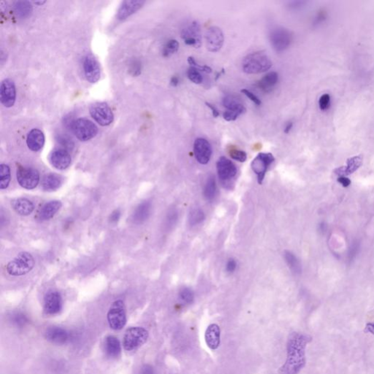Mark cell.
<instances>
[{
    "mask_svg": "<svg viewBox=\"0 0 374 374\" xmlns=\"http://www.w3.org/2000/svg\"><path fill=\"white\" fill-rule=\"evenodd\" d=\"M312 341L309 335L292 332L287 342V357L282 374H298L305 365V348Z\"/></svg>",
    "mask_w": 374,
    "mask_h": 374,
    "instance_id": "cell-1",
    "label": "cell"
},
{
    "mask_svg": "<svg viewBox=\"0 0 374 374\" xmlns=\"http://www.w3.org/2000/svg\"><path fill=\"white\" fill-rule=\"evenodd\" d=\"M272 61L265 53L262 51L252 53L244 58L243 71L247 74H259L270 69Z\"/></svg>",
    "mask_w": 374,
    "mask_h": 374,
    "instance_id": "cell-2",
    "label": "cell"
},
{
    "mask_svg": "<svg viewBox=\"0 0 374 374\" xmlns=\"http://www.w3.org/2000/svg\"><path fill=\"white\" fill-rule=\"evenodd\" d=\"M35 263L34 257L31 254L21 252L7 265V271L13 277H21L30 272L34 267Z\"/></svg>",
    "mask_w": 374,
    "mask_h": 374,
    "instance_id": "cell-3",
    "label": "cell"
},
{
    "mask_svg": "<svg viewBox=\"0 0 374 374\" xmlns=\"http://www.w3.org/2000/svg\"><path fill=\"white\" fill-rule=\"evenodd\" d=\"M149 332L144 327H132L128 329L123 338L124 350L131 352L137 350L147 342Z\"/></svg>",
    "mask_w": 374,
    "mask_h": 374,
    "instance_id": "cell-4",
    "label": "cell"
},
{
    "mask_svg": "<svg viewBox=\"0 0 374 374\" xmlns=\"http://www.w3.org/2000/svg\"><path fill=\"white\" fill-rule=\"evenodd\" d=\"M71 130L78 139L81 141H88L97 135L98 128L94 122L86 119L80 118L73 121Z\"/></svg>",
    "mask_w": 374,
    "mask_h": 374,
    "instance_id": "cell-5",
    "label": "cell"
},
{
    "mask_svg": "<svg viewBox=\"0 0 374 374\" xmlns=\"http://www.w3.org/2000/svg\"><path fill=\"white\" fill-rule=\"evenodd\" d=\"M110 327L114 330H120L127 323L125 305L122 300L113 302L108 313Z\"/></svg>",
    "mask_w": 374,
    "mask_h": 374,
    "instance_id": "cell-6",
    "label": "cell"
},
{
    "mask_svg": "<svg viewBox=\"0 0 374 374\" xmlns=\"http://www.w3.org/2000/svg\"><path fill=\"white\" fill-rule=\"evenodd\" d=\"M270 44L277 52H282L288 49L292 41V32L282 26L273 28L269 34Z\"/></svg>",
    "mask_w": 374,
    "mask_h": 374,
    "instance_id": "cell-7",
    "label": "cell"
},
{
    "mask_svg": "<svg viewBox=\"0 0 374 374\" xmlns=\"http://www.w3.org/2000/svg\"><path fill=\"white\" fill-rule=\"evenodd\" d=\"M89 113L91 117L103 127L110 125L114 121V113L107 103H93L89 107Z\"/></svg>",
    "mask_w": 374,
    "mask_h": 374,
    "instance_id": "cell-8",
    "label": "cell"
},
{
    "mask_svg": "<svg viewBox=\"0 0 374 374\" xmlns=\"http://www.w3.org/2000/svg\"><path fill=\"white\" fill-rule=\"evenodd\" d=\"M16 178L19 185L24 189H35L39 184V172L32 167H20L17 169Z\"/></svg>",
    "mask_w": 374,
    "mask_h": 374,
    "instance_id": "cell-9",
    "label": "cell"
},
{
    "mask_svg": "<svg viewBox=\"0 0 374 374\" xmlns=\"http://www.w3.org/2000/svg\"><path fill=\"white\" fill-rule=\"evenodd\" d=\"M274 161L275 158L270 153H260L254 158L252 162V169L257 176L259 184H262L267 169Z\"/></svg>",
    "mask_w": 374,
    "mask_h": 374,
    "instance_id": "cell-10",
    "label": "cell"
},
{
    "mask_svg": "<svg viewBox=\"0 0 374 374\" xmlns=\"http://www.w3.org/2000/svg\"><path fill=\"white\" fill-rule=\"evenodd\" d=\"M181 38L187 46L197 49L200 47L202 45V36L199 23L193 21L184 27L181 31Z\"/></svg>",
    "mask_w": 374,
    "mask_h": 374,
    "instance_id": "cell-11",
    "label": "cell"
},
{
    "mask_svg": "<svg viewBox=\"0 0 374 374\" xmlns=\"http://www.w3.org/2000/svg\"><path fill=\"white\" fill-rule=\"evenodd\" d=\"M16 85L13 80H3L0 86V99L2 104L6 108L13 107L16 102Z\"/></svg>",
    "mask_w": 374,
    "mask_h": 374,
    "instance_id": "cell-12",
    "label": "cell"
},
{
    "mask_svg": "<svg viewBox=\"0 0 374 374\" xmlns=\"http://www.w3.org/2000/svg\"><path fill=\"white\" fill-rule=\"evenodd\" d=\"M217 169L218 176L223 184L232 180L237 174V167L235 164L224 157L219 158L217 163Z\"/></svg>",
    "mask_w": 374,
    "mask_h": 374,
    "instance_id": "cell-13",
    "label": "cell"
},
{
    "mask_svg": "<svg viewBox=\"0 0 374 374\" xmlns=\"http://www.w3.org/2000/svg\"><path fill=\"white\" fill-rule=\"evenodd\" d=\"M207 49L211 52H217L223 46L224 38L222 29L217 26H212L206 33Z\"/></svg>",
    "mask_w": 374,
    "mask_h": 374,
    "instance_id": "cell-14",
    "label": "cell"
},
{
    "mask_svg": "<svg viewBox=\"0 0 374 374\" xmlns=\"http://www.w3.org/2000/svg\"><path fill=\"white\" fill-rule=\"evenodd\" d=\"M194 153L197 162L206 164L210 161L212 155V148L207 140L199 138L194 143Z\"/></svg>",
    "mask_w": 374,
    "mask_h": 374,
    "instance_id": "cell-15",
    "label": "cell"
},
{
    "mask_svg": "<svg viewBox=\"0 0 374 374\" xmlns=\"http://www.w3.org/2000/svg\"><path fill=\"white\" fill-rule=\"evenodd\" d=\"M84 71L86 80L91 84L97 83L100 79V66L97 59L91 54L87 55L85 57Z\"/></svg>",
    "mask_w": 374,
    "mask_h": 374,
    "instance_id": "cell-16",
    "label": "cell"
},
{
    "mask_svg": "<svg viewBox=\"0 0 374 374\" xmlns=\"http://www.w3.org/2000/svg\"><path fill=\"white\" fill-rule=\"evenodd\" d=\"M62 309V298L58 292H49L44 297V312L48 315L59 313Z\"/></svg>",
    "mask_w": 374,
    "mask_h": 374,
    "instance_id": "cell-17",
    "label": "cell"
},
{
    "mask_svg": "<svg viewBox=\"0 0 374 374\" xmlns=\"http://www.w3.org/2000/svg\"><path fill=\"white\" fill-rule=\"evenodd\" d=\"M50 162L55 168L63 171L71 165V156L66 149H55L50 155Z\"/></svg>",
    "mask_w": 374,
    "mask_h": 374,
    "instance_id": "cell-18",
    "label": "cell"
},
{
    "mask_svg": "<svg viewBox=\"0 0 374 374\" xmlns=\"http://www.w3.org/2000/svg\"><path fill=\"white\" fill-rule=\"evenodd\" d=\"M206 345L210 350H217L221 343V330L217 324L208 326L205 332Z\"/></svg>",
    "mask_w": 374,
    "mask_h": 374,
    "instance_id": "cell-19",
    "label": "cell"
},
{
    "mask_svg": "<svg viewBox=\"0 0 374 374\" xmlns=\"http://www.w3.org/2000/svg\"><path fill=\"white\" fill-rule=\"evenodd\" d=\"M45 337L51 343L65 344L69 339V332L65 329L58 326H51L45 332Z\"/></svg>",
    "mask_w": 374,
    "mask_h": 374,
    "instance_id": "cell-20",
    "label": "cell"
},
{
    "mask_svg": "<svg viewBox=\"0 0 374 374\" xmlns=\"http://www.w3.org/2000/svg\"><path fill=\"white\" fill-rule=\"evenodd\" d=\"M145 2L127 0L121 3L117 11V18L119 20H124L133 13L137 12L144 6Z\"/></svg>",
    "mask_w": 374,
    "mask_h": 374,
    "instance_id": "cell-21",
    "label": "cell"
},
{
    "mask_svg": "<svg viewBox=\"0 0 374 374\" xmlns=\"http://www.w3.org/2000/svg\"><path fill=\"white\" fill-rule=\"evenodd\" d=\"M28 148L32 151L41 150L45 144L44 133L39 129H32L26 137Z\"/></svg>",
    "mask_w": 374,
    "mask_h": 374,
    "instance_id": "cell-22",
    "label": "cell"
},
{
    "mask_svg": "<svg viewBox=\"0 0 374 374\" xmlns=\"http://www.w3.org/2000/svg\"><path fill=\"white\" fill-rule=\"evenodd\" d=\"M104 349L108 356L111 358H117L121 352L120 342L114 335H109L105 340Z\"/></svg>",
    "mask_w": 374,
    "mask_h": 374,
    "instance_id": "cell-23",
    "label": "cell"
},
{
    "mask_svg": "<svg viewBox=\"0 0 374 374\" xmlns=\"http://www.w3.org/2000/svg\"><path fill=\"white\" fill-rule=\"evenodd\" d=\"M151 210V204L149 201H145L140 204L133 213V222L137 224L144 223L150 216Z\"/></svg>",
    "mask_w": 374,
    "mask_h": 374,
    "instance_id": "cell-24",
    "label": "cell"
},
{
    "mask_svg": "<svg viewBox=\"0 0 374 374\" xmlns=\"http://www.w3.org/2000/svg\"><path fill=\"white\" fill-rule=\"evenodd\" d=\"M61 202L59 200H52L45 204L39 212V217L41 220H49L56 215L61 209Z\"/></svg>",
    "mask_w": 374,
    "mask_h": 374,
    "instance_id": "cell-25",
    "label": "cell"
},
{
    "mask_svg": "<svg viewBox=\"0 0 374 374\" xmlns=\"http://www.w3.org/2000/svg\"><path fill=\"white\" fill-rule=\"evenodd\" d=\"M279 81V75L276 72H270L265 75L259 81L257 86L260 90L265 93H270L274 90Z\"/></svg>",
    "mask_w": 374,
    "mask_h": 374,
    "instance_id": "cell-26",
    "label": "cell"
},
{
    "mask_svg": "<svg viewBox=\"0 0 374 374\" xmlns=\"http://www.w3.org/2000/svg\"><path fill=\"white\" fill-rule=\"evenodd\" d=\"M13 210L21 216L30 215L34 211V204L26 198H18L13 201Z\"/></svg>",
    "mask_w": 374,
    "mask_h": 374,
    "instance_id": "cell-27",
    "label": "cell"
},
{
    "mask_svg": "<svg viewBox=\"0 0 374 374\" xmlns=\"http://www.w3.org/2000/svg\"><path fill=\"white\" fill-rule=\"evenodd\" d=\"M362 164V158L361 157H354L350 158L347 160V166L344 167H339L335 171V174L337 175L342 177V176H345L350 175V174H353L354 172L357 171L360 165Z\"/></svg>",
    "mask_w": 374,
    "mask_h": 374,
    "instance_id": "cell-28",
    "label": "cell"
},
{
    "mask_svg": "<svg viewBox=\"0 0 374 374\" xmlns=\"http://www.w3.org/2000/svg\"><path fill=\"white\" fill-rule=\"evenodd\" d=\"M61 185V179L56 174H50L45 176L42 181V187L45 191L52 192L59 189Z\"/></svg>",
    "mask_w": 374,
    "mask_h": 374,
    "instance_id": "cell-29",
    "label": "cell"
},
{
    "mask_svg": "<svg viewBox=\"0 0 374 374\" xmlns=\"http://www.w3.org/2000/svg\"><path fill=\"white\" fill-rule=\"evenodd\" d=\"M223 106L227 111H240L245 113L246 109L240 98L234 95H227L223 99Z\"/></svg>",
    "mask_w": 374,
    "mask_h": 374,
    "instance_id": "cell-30",
    "label": "cell"
},
{
    "mask_svg": "<svg viewBox=\"0 0 374 374\" xmlns=\"http://www.w3.org/2000/svg\"><path fill=\"white\" fill-rule=\"evenodd\" d=\"M284 259L287 265L290 267V270L295 274H300L302 272V267L300 265V261L297 258V257L289 251H286L284 252Z\"/></svg>",
    "mask_w": 374,
    "mask_h": 374,
    "instance_id": "cell-31",
    "label": "cell"
},
{
    "mask_svg": "<svg viewBox=\"0 0 374 374\" xmlns=\"http://www.w3.org/2000/svg\"><path fill=\"white\" fill-rule=\"evenodd\" d=\"M216 192H217L216 180L214 176H211L206 181L203 191L204 196L207 200H212L215 197Z\"/></svg>",
    "mask_w": 374,
    "mask_h": 374,
    "instance_id": "cell-32",
    "label": "cell"
},
{
    "mask_svg": "<svg viewBox=\"0 0 374 374\" xmlns=\"http://www.w3.org/2000/svg\"><path fill=\"white\" fill-rule=\"evenodd\" d=\"M11 181V169L6 164L0 165V189H5L9 186Z\"/></svg>",
    "mask_w": 374,
    "mask_h": 374,
    "instance_id": "cell-33",
    "label": "cell"
},
{
    "mask_svg": "<svg viewBox=\"0 0 374 374\" xmlns=\"http://www.w3.org/2000/svg\"><path fill=\"white\" fill-rule=\"evenodd\" d=\"M15 11L21 17H26L31 12V5L29 2L18 1L15 3Z\"/></svg>",
    "mask_w": 374,
    "mask_h": 374,
    "instance_id": "cell-34",
    "label": "cell"
},
{
    "mask_svg": "<svg viewBox=\"0 0 374 374\" xmlns=\"http://www.w3.org/2000/svg\"><path fill=\"white\" fill-rule=\"evenodd\" d=\"M179 43L176 40H169L164 45L162 50V55L164 57H169L179 51Z\"/></svg>",
    "mask_w": 374,
    "mask_h": 374,
    "instance_id": "cell-35",
    "label": "cell"
},
{
    "mask_svg": "<svg viewBox=\"0 0 374 374\" xmlns=\"http://www.w3.org/2000/svg\"><path fill=\"white\" fill-rule=\"evenodd\" d=\"M204 219H205V214L201 209H194L189 214V222L191 226L197 225L201 223Z\"/></svg>",
    "mask_w": 374,
    "mask_h": 374,
    "instance_id": "cell-36",
    "label": "cell"
},
{
    "mask_svg": "<svg viewBox=\"0 0 374 374\" xmlns=\"http://www.w3.org/2000/svg\"><path fill=\"white\" fill-rule=\"evenodd\" d=\"M178 219H179V214L177 211L176 209H171L167 213V217H166V227L169 229H172L177 223Z\"/></svg>",
    "mask_w": 374,
    "mask_h": 374,
    "instance_id": "cell-37",
    "label": "cell"
},
{
    "mask_svg": "<svg viewBox=\"0 0 374 374\" xmlns=\"http://www.w3.org/2000/svg\"><path fill=\"white\" fill-rule=\"evenodd\" d=\"M188 79L196 84H200L202 82V76L198 70L191 66L187 71Z\"/></svg>",
    "mask_w": 374,
    "mask_h": 374,
    "instance_id": "cell-38",
    "label": "cell"
},
{
    "mask_svg": "<svg viewBox=\"0 0 374 374\" xmlns=\"http://www.w3.org/2000/svg\"><path fill=\"white\" fill-rule=\"evenodd\" d=\"M229 154L232 159L239 162H244L247 159V155L245 151L235 149V148H231L229 149Z\"/></svg>",
    "mask_w": 374,
    "mask_h": 374,
    "instance_id": "cell-39",
    "label": "cell"
},
{
    "mask_svg": "<svg viewBox=\"0 0 374 374\" xmlns=\"http://www.w3.org/2000/svg\"><path fill=\"white\" fill-rule=\"evenodd\" d=\"M12 323L17 327H24L28 322V319L24 314L21 313H16L13 314L11 317Z\"/></svg>",
    "mask_w": 374,
    "mask_h": 374,
    "instance_id": "cell-40",
    "label": "cell"
},
{
    "mask_svg": "<svg viewBox=\"0 0 374 374\" xmlns=\"http://www.w3.org/2000/svg\"><path fill=\"white\" fill-rule=\"evenodd\" d=\"M180 297L181 300L186 302V303H192L194 299V292L189 288L182 289L180 292Z\"/></svg>",
    "mask_w": 374,
    "mask_h": 374,
    "instance_id": "cell-41",
    "label": "cell"
},
{
    "mask_svg": "<svg viewBox=\"0 0 374 374\" xmlns=\"http://www.w3.org/2000/svg\"><path fill=\"white\" fill-rule=\"evenodd\" d=\"M142 71V64L138 59H134L129 64V71L133 76H139Z\"/></svg>",
    "mask_w": 374,
    "mask_h": 374,
    "instance_id": "cell-42",
    "label": "cell"
},
{
    "mask_svg": "<svg viewBox=\"0 0 374 374\" xmlns=\"http://www.w3.org/2000/svg\"><path fill=\"white\" fill-rule=\"evenodd\" d=\"M331 105V98L330 94H325L321 96L319 100V106L321 111H325L330 109Z\"/></svg>",
    "mask_w": 374,
    "mask_h": 374,
    "instance_id": "cell-43",
    "label": "cell"
},
{
    "mask_svg": "<svg viewBox=\"0 0 374 374\" xmlns=\"http://www.w3.org/2000/svg\"><path fill=\"white\" fill-rule=\"evenodd\" d=\"M187 61L188 63L190 64L191 66L196 68V69L198 70L199 71H202V72L206 73H211L212 72V69L210 66L207 65H199V64H197V63L196 62V61L194 60V59L192 56H189V57H188Z\"/></svg>",
    "mask_w": 374,
    "mask_h": 374,
    "instance_id": "cell-44",
    "label": "cell"
},
{
    "mask_svg": "<svg viewBox=\"0 0 374 374\" xmlns=\"http://www.w3.org/2000/svg\"><path fill=\"white\" fill-rule=\"evenodd\" d=\"M244 113L240 111H226L224 113L223 118L227 121H235Z\"/></svg>",
    "mask_w": 374,
    "mask_h": 374,
    "instance_id": "cell-45",
    "label": "cell"
},
{
    "mask_svg": "<svg viewBox=\"0 0 374 374\" xmlns=\"http://www.w3.org/2000/svg\"><path fill=\"white\" fill-rule=\"evenodd\" d=\"M242 92L244 94V95L247 96V97L249 98L252 102H253L254 104L257 105V106H260L261 103H262L260 99H259V98L257 97L254 93H252V91L248 90V89H242Z\"/></svg>",
    "mask_w": 374,
    "mask_h": 374,
    "instance_id": "cell-46",
    "label": "cell"
},
{
    "mask_svg": "<svg viewBox=\"0 0 374 374\" xmlns=\"http://www.w3.org/2000/svg\"><path fill=\"white\" fill-rule=\"evenodd\" d=\"M327 12H326L325 11H324V10H321V11H319V13H317V16H316L314 24L317 25L324 22V21H325L326 18H327Z\"/></svg>",
    "mask_w": 374,
    "mask_h": 374,
    "instance_id": "cell-47",
    "label": "cell"
},
{
    "mask_svg": "<svg viewBox=\"0 0 374 374\" xmlns=\"http://www.w3.org/2000/svg\"><path fill=\"white\" fill-rule=\"evenodd\" d=\"M59 142L60 143L61 145L64 146V149L67 150V149H72L74 144H73V141L71 139H68L66 137H60L59 138Z\"/></svg>",
    "mask_w": 374,
    "mask_h": 374,
    "instance_id": "cell-48",
    "label": "cell"
},
{
    "mask_svg": "<svg viewBox=\"0 0 374 374\" xmlns=\"http://www.w3.org/2000/svg\"><path fill=\"white\" fill-rule=\"evenodd\" d=\"M236 266H237V264H236L235 260H233V259H229L228 262H227V266H226L227 271L228 273H233L235 270Z\"/></svg>",
    "mask_w": 374,
    "mask_h": 374,
    "instance_id": "cell-49",
    "label": "cell"
},
{
    "mask_svg": "<svg viewBox=\"0 0 374 374\" xmlns=\"http://www.w3.org/2000/svg\"><path fill=\"white\" fill-rule=\"evenodd\" d=\"M120 211H114V212L111 214V216H110V221H111V223H116V222L119 221V219H120Z\"/></svg>",
    "mask_w": 374,
    "mask_h": 374,
    "instance_id": "cell-50",
    "label": "cell"
},
{
    "mask_svg": "<svg viewBox=\"0 0 374 374\" xmlns=\"http://www.w3.org/2000/svg\"><path fill=\"white\" fill-rule=\"evenodd\" d=\"M140 374H155L154 373V369L149 365H145L142 367Z\"/></svg>",
    "mask_w": 374,
    "mask_h": 374,
    "instance_id": "cell-51",
    "label": "cell"
},
{
    "mask_svg": "<svg viewBox=\"0 0 374 374\" xmlns=\"http://www.w3.org/2000/svg\"><path fill=\"white\" fill-rule=\"evenodd\" d=\"M206 105L207 106V107H209V109L212 110V115L214 118H217L219 116V111H218V109L214 105L211 104L209 103H206Z\"/></svg>",
    "mask_w": 374,
    "mask_h": 374,
    "instance_id": "cell-52",
    "label": "cell"
},
{
    "mask_svg": "<svg viewBox=\"0 0 374 374\" xmlns=\"http://www.w3.org/2000/svg\"><path fill=\"white\" fill-rule=\"evenodd\" d=\"M339 182L344 186V187H348L351 184L350 179H347L345 176H342V177L338 178Z\"/></svg>",
    "mask_w": 374,
    "mask_h": 374,
    "instance_id": "cell-53",
    "label": "cell"
},
{
    "mask_svg": "<svg viewBox=\"0 0 374 374\" xmlns=\"http://www.w3.org/2000/svg\"><path fill=\"white\" fill-rule=\"evenodd\" d=\"M365 332H370L372 335H374V323L367 324L365 327Z\"/></svg>",
    "mask_w": 374,
    "mask_h": 374,
    "instance_id": "cell-54",
    "label": "cell"
},
{
    "mask_svg": "<svg viewBox=\"0 0 374 374\" xmlns=\"http://www.w3.org/2000/svg\"><path fill=\"white\" fill-rule=\"evenodd\" d=\"M357 246L356 244H354L353 247H352V249H351L350 250V253L349 254V256H350V259L353 258L354 257H355V255H356L357 253Z\"/></svg>",
    "mask_w": 374,
    "mask_h": 374,
    "instance_id": "cell-55",
    "label": "cell"
},
{
    "mask_svg": "<svg viewBox=\"0 0 374 374\" xmlns=\"http://www.w3.org/2000/svg\"><path fill=\"white\" fill-rule=\"evenodd\" d=\"M292 127H293V123L292 122H288L287 124H286V127L284 128V132L286 133V134H288V133H290V131L292 130Z\"/></svg>",
    "mask_w": 374,
    "mask_h": 374,
    "instance_id": "cell-56",
    "label": "cell"
},
{
    "mask_svg": "<svg viewBox=\"0 0 374 374\" xmlns=\"http://www.w3.org/2000/svg\"><path fill=\"white\" fill-rule=\"evenodd\" d=\"M179 80L177 77H176V76H174V77H173L172 79H171V84L173 86H177L178 85H179Z\"/></svg>",
    "mask_w": 374,
    "mask_h": 374,
    "instance_id": "cell-57",
    "label": "cell"
},
{
    "mask_svg": "<svg viewBox=\"0 0 374 374\" xmlns=\"http://www.w3.org/2000/svg\"><path fill=\"white\" fill-rule=\"evenodd\" d=\"M46 3V2H45V1H43V2H36V4L42 5V4H43V3Z\"/></svg>",
    "mask_w": 374,
    "mask_h": 374,
    "instance_id": "cell-58",
    "label": "cell"
}]
</instances>
